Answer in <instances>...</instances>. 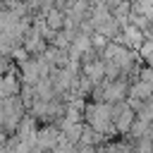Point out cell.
<instances>
[{
    "mask_svg": "<svg viewBox=\"0 0 153 153\" xmlns=\"http://www.w3.org/2000/svg\"><path fill=\"white\" fill-rule=\"evenodd\" d=\"M122 2H124V0H103V5H105V7L110 10V12H115V10H117V7L122 5Z\"/></svg>",
    "mask_w": 153,
    "mask_h": 153,
    "instance_id": "5b68a950",
    "label": "cell"
},
{
    "mask_svg": "<svg viewBox=\"0 0 153 153\" xmlns=\"http://www.w3.org/2000/svg\"><path fill=\"white\" fill-rule=\"evenodd\" d=\"M79 69H81V74L88 76L91 81L105 79V62H103V57H96V60H91V62H84V65H79Z\"/></svg>",
    "mask_w": 153,
    "mask_h": 153,
    "instance_id": "7a4b0ae2",
    "label": "cell"
},
{
    "mask_svg": "<svg viewBox=\"0 0 153 153\" xmlns=\"http://www.w3.org/2000/svg\"><path fill=\"white\" fill-rule=\"evenodd\" d=\"M96 31H98V33H103L108 41H115V38L122 33V24H120L115 17H108V19H105V22H103V24H100Z\"/></svg>",
    "mask_w": 153,
    "mask_h": 153,
    "instance_id": "277c9868",
    "label": "cell"
},
{
    "mask_svg": "<svg viewBox=\"0 0 153 153\" xmlns=\"http://www.w3.org/2000/svg\"><path fill=\"white\" fill-rule=\"evenodd\" d=\"M81 117L88 127L98 129L100 134H105V139H115L117 131L112 127V117H110V103L105 100H86L84 103V110H81Z\"/></svg>",
    "mask_w": 153,
    "mask_h": 153,
    "instance_id": "6da1fadb",
    "label": "cell"
},
{
    "mask_svg": "<svg viewBox=\"0 0 153 153\" xmlns=\"http://www.w3.org/2000/svg\"><path fill=\"white\" fill-rule=\"evenodd\" d=\"M79 143L100 146V143H108V139H105V134H100L98 129H93V127H88V124L84 122V127H81V136H79Z\"/></svg>",
    "mask_w": 153,
    "mask_h": 153,
    "instance_id": "3957f363",
    "label": "cell"
}]
</instances>
